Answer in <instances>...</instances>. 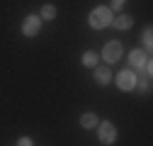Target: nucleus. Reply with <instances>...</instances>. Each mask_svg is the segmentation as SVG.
Returning a JSON list of instances; mask_svg holds the SVG:
<instances>
[{
    "mask_svg": "<svg viewBox=\"0 0 153 146\" xmlns=\"http://www.w3.org/2000/svg\"><path fill=\"white\" fill-rule=\"evenodd\" d=\"M112 10L109 7H95L92 12H90V27H95V29H102V27H107V25H112Z\"/></svg>",
    "mask_w": 153,
    "mask_h": 146,
    "instance_id": "1",
    "label": "nucleus"
},
{
    "mask_svg": "<svg viewBox=\"0 0 153 146\" xmlns=\"http://www.w3.org/2000/svg\"><path fill=\"white\" fill-rule=\"evenodd\" d=\"M97 136H100L102 144H114V141H117V129H114V124L112 122L97 124Z\"/></svg>",
    "mask_w": 153,
    "mask_h": 146,
    "instance_id": "2",
    "label": "nucleus"
},
{
    "mask_svg": "<svg viewBox=\"0 0 153 146\" xmlns=\"http://www.w3.org/2000/svg\"><path fill=\"white\" fill-rule=\"evenodd\" d=\"M39 25H42V20L36 15H29L27 20L22 22V34L25 36H34V34H39Z\"/></svg>",
    "mask_w": 153,
    "mask_h": 146,
    "instance_id": "3",
    "label": "nucleus"
},
{
    "mask_svg": "<svg viewBox=\"0 0 153 146\" xmlns=\"http://www.w3.org/2000/svg\"><path fill=\"white\" fill-rule=\"evenodd\" d=\"M117 85L122 90H134V88H136V76H134L131 71H122L119 78H117Z\"/></svg>",
    "mask_w": 153,
    "mask_h": 146,
    "instance_id": "4",
    "label": "nucleus"
},
{
    "mask_svg": "<svg viewBox=\"0 0 153 146\" xmlns=\"http://www.w3.org/2000/svg\"><path fill=\"white\" fill-rule=\"evenodd\" d=\"M119 54H122V44H119V42H109V44L105 46V51H102V56H105L107 63H112V61L119 59Z\"/></svg>",
    "mask_w": 153,
    "mask_h": 146,
    "instance_id": "5",
    "label": "nucleus"
},
{
    "mask_svg": "<svg viewBox=\"0 0 153 146\" xmlns=\"http://www.w3.org/2000/svg\"><path fill=\"white\" fill-rule=\"evenodd\" d=\"M129 63H131L134 68H141V66L146 63V54H143V51H139V49H134V51L129 54Z\"/></svg>",
    "mask_w": 153,
    "mask_h": 146,
    "instance_id": "6",
    "label": "nucleus"
},
{
    "mask_svg": "<svg viewBox=\"0 0 153 146\" xmlns=\"http://www.w3.org/2000/svg\"><path fill=\"white\" fill-rule=\"evenodd\" d=\"M109 78H112V71H109V68H105V66H102V68L95 71V80H97L100 85H107V83H109Z\"/></svg>",
    "mask_w": 153,
    "mask_h": 146,
    "instance_id": "7",
    "label": "nucleus"
},
{
    "mask_svg": "<svg viewBox=\"0 0 153 146\" xmlns=\"http://www.w3.org/2000/svg\"><path fill=\"white\" fill-rule=\"evenodd\" d=\"M112 25L117 29H129L131 27V17L129 15H119V17H112Z\"/></svg>",
    "mask_w": 153,
    "mask_h": 146,
    "instance_id": "8",
    "label": "nucleus"
},
{
    "mask_svg": "<svg viewBox=\"0 0 153 146\" xmlns=\"http://www.w3.org/2000/svg\"><path fill=\"white\" fill-rule=\"evenodd\" d=\"M80 127H85V129H92V127H97V117H95L92 112H85L80 117Z\"/></svg>",
    "mask_w": 153,
    "mask_h": 146,
    "instance_id": "9",
    "label": "nucleus"
},
{
    "mask_svg": "<svg viewBox=\"0 0 153 146\" xmlns=\"http://www.w3.org/2000/svg\"><path fill=\"white\" fill-rule=\"evenodd\" d=\"M56 17V7L53 5H44L42 7V20H53Z\"/></svg>",
    "mask_w": 153,
    "mask_h": 146,
    "instance_id": "10",
    "label": "nucleus"
},
{
    "mask_svg": "<svg viewBox=\"0 0 153 146\" xmlns=\"http://www.w3.org/2000/svg\"><path fill=\"white\" fill-rule=\"evenodd\" d=\"M83 63H85V66H95V63H97V54H95V51H88L85 56H83Z\"/></svg>",
    "mask_w": 153,
    "mask_h": 146,
    "instance_id": "11",
    "label": "nucleus"
},
{
    "mask_svg": "<svg viewBox=\"0 0 153 146\" xmlns=\"http://www.w3.org/2000/svg\"><path fill=\"white\" fill-rule=\"evenodd\" d=\"M151 34H153L151 29H146V32H143V44H146V49H151V46H153V36H151Z\"/></svg>",
    "mask_w": 153,
    "mask_h": 146,
    "instance_id": "12",
    "label": "nucleus"
},
{
    "mask_svg": "<svg viewBox=\"0 0 153 146\" xmlns=\"http://www.w3.org/2000/svg\"><path fill=\"white\" fill-rule=\"evenodd\" d=\"M17 146H32V139H27V136H22L20 141H17Z\"/></svg>",
    "mask_w": 153,
    "mask_h": 146,
    "instance_id": "13",
    "label": "nucleus"
},
{
    "mask_svg": "<svg viewBox=\"0 0 153 146\" xmlns=\"http://www.w3.org/2000/svg\"><path fill=\"white\" fill-rule=\"evenodd\" d=\"M141 90H143V93H148V90H151V80H143V83H141Z\"/></svg>",
    "mask_w": 153,
    "mask_h": 146,
    "instance_id": "14",
    "label": "nucleus"
},
{
    "mask_svg": "<svg viewBox=\"0 0 153 146\" xmlns=\"http://www.w3.org/2000/svg\"><path fill=\"white\" fill-rule=\"evenodd\" d=\"M141 68H143V71H146V73H151V71H153V63H151V61H146V63H143V66H141Z\"/></svg>",
    "mask_w": 153,
    "mask_h": 146,
    "instance_id": "15",
    "label": "nucleus"
},
{
    "mask_svg": "<svg viewBox=\"0 0 153 146\" xmlns=\"http://www.w3.org/2000/svg\"><path fill=\"white\" fill-rule=\"evenodd\" d=\"M122 5H124V0H114V5H112V7H114V10H119Z\"/></svg>",
    "mask_w": 153,
    "mask_h": 146,
    "instance_id": "16",
    "label": "nucleus"
}]
</instances>
